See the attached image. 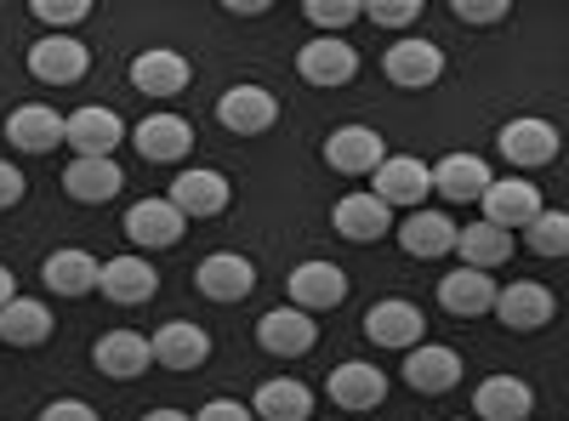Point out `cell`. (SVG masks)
I'll list each match as a JSON object with an SVG mask.
<instances>
[{
    "label": "cell",
    "mask_w": 569,
    "mask_h": 421,
    "mask_svg": "<svg viewBox=\"0 0 569 421\" xmlns=\"http://www.w3.org/2000/svg\"><path fill=\"white\" fill-rule=\"evenodd\" d=\"M297 74L308 80V86H348L353 74H359V52L342 40V34H313L302 52H297Z\"/></svg>",
    "instance_id": "obj_6"
},
{
    "label": "cell",
    "mask_w": 569,
    "mask_h": 421,
    "mask_svg": "<svg viewBox=\"0 0 569 421\" xmlns=\"http://www.w3.org/2000/svg\"><path fill=\"white\" fill-rule=\"evenodd\" d=\"M490 166L479 160V154H445L439 166H433V189L450 200V206H472V200H485V189H490Z\"/></svg>",
    "instance_id": "obj_28"
},
{
    "label": "cell",
    "mask_w": 569,
    "mask_h": 421,
    "mask_svg": "<svg viewBox=\"0 0 569 421\" xmlns=\"http://www.w3.org/2000/svg\"><path fill=\"white\" fill-rule=\"evenodd\" d=\"M421 331H427V319H421V308L405 302V297H388V302H376V308L365 313V337H370L376 348L410 353V348H421Z\"/></svg>",
    "instance_id": "obj_10"
},
{
    "label": "cell",
    "mask_w": 569,
    "mask_h": 421,
    "mask_svg": "<svg viewBox=\"0 0 569 421\" xmlns=\"http://www.w3.org/2000/svg\"><path fill=\"white\" fill-rule=\"evenodd\" d=\"M337 233L342 240H353V245H370V240H382V233H393V206H382L370 189L365 194H342L337 200Z\"/></svg>",
    "instance_id": "obj_26"
},
{
    "label": "cell",
    "mask_w": 569,
    "mask_h": 421,
    "mask_svg": "<svg viewBox=\"0 0 569 421\" xmlns=\"http://www.w3.org/2000/svg\"><path fill=\"white\" fill-rule=\"evenodd\" d=\"M131 86L142 98H182L188 91V58L166 52V46H149V52L131 58Z\"/></svg>",
    "instance_id": "obj_20"
},
{
    "label": "cell",
    "mask_w": 569,
    "mask_h": 421,
    "mask_svg": "<svg viewBox=\"0 0 569 421\" xmlns=\"http://www.w3.org/2000/svg\"><path fill=\"white\" fill-rule=\"evenodd\" d=\"M382 74H388L393 86H405V91H427V86L445 74V52H439V46L427 40V34H405V40L388 46Z\"/></svg>",
    "instance_id": "obj_4"
},
{
    "label": "cell",
    "mask_w": 569,
    "mask_h": 421,
    "mask_svg": "<svg viewBox=\"0 0 569 421\" xmlns=\"http://www.w3.org/2000/svg\"><path fill=\"white\" fill-rule=\"evenodd\" d=\"M325 393H330V404L337 410H376L388 399V377L376 364H365V359H348V364H337L330 370V382H325Z\"/></svg>",
    "instance_id": "obj_16"
},
{
    "label": "cell",
    "mask_w": 569,
    "mask_h": 421,
    "mask_svg": "<svg viewBox=\"0 0 569 421\" xmlns=\"http://www.w3.org/2000/svg\"><path fill=\"white\" fill-rule=\"evenodd\" d=\"M194 285H200V297H211V302H246V297L257 291V268H251V257H240V251H211V257L194 268Z\"/></svg>",
    "instance_id": "obj_12"
},
{
    "label": "cell",
    "mask_w": 569,
    "mask_h": 421,
    "mask_svg": "<svg viewBox=\"0 0 569 421\" xmlns=\"http://www.w3.org/2000/svg\"><path fill=\"white\" fill-rule=\"evenodd\" d=\"M461 421H467V415H461Z\"/></svg>",
    "instance_id": "obj_46"
},
{
    "label": "cell",
    "mask_w": 569,
    "mask_h": 421,
    "mask_svg": "<svg viewBox=\"0 0 569 421\" xmlns=\"http://www.w3.org/2000/svg\"><path fill=\"white\" fill-rule=\"evenodd\" d=\"M496 319L507 324V331L530 337V331H541V324L552 319V291L536 285V279H512V285L496 297Z\"/></svg>",
    "instance_id": "obj_23"
},
{
    "label": "cell",
    "mask_w": 569,
    "mask_h": 421,
    "mask_svg": "<svg viewBox=\"0 0 569 421\" xmlns=\"http://www.w3.org/2000/svg\"><path fill=\"white\" fill-rule=\"evenodd\" d=\"M34 18L52 29V34H69L74 23L91 18V7H86V0H34Z\"/></svg>",
    "instance_id": "obj_37"
},
{
    "label": "cell",
    "mask_w": 569,
    "mask_h": 421,
    "mask_svg": "<svg viewBox=\"0 0 569 421\" xmlns=\"http://www.w3.org/2000/svg\"><path fill=\"white\" fill-rule=\"evenodd\" d=\"M142 421H194V415H182V410H149Z\"/></svg>",
    "instance_id": "obj_45"
},
{
    "label": "cell",
    "mask_w": 569,
    "mask_h": 421,
    "mask_svg": "<svg viewBox=\"0 0 569 421\" xmlns=\"http://www.w3.org/2000/svg\"><path fill=\"white\" fill-rule=\"evenodd\" d=\"M149 353H154V364H166V370H200V364L211 359V337L200 331L194 319H171V324H160V331H154Z\"/></svg>",
    "instance_id": "obj_22"
},
{
    "label": "cell",
    "mask_w": 569,
    "mask_h": 421,
    "mask_svg": "<svg viewBox=\"0 0 569 421\" xmlns=\"http://www.w3.org/2000/svg\"><path fill=\"white\" fill-rule=\"evenodd\" d=\"M382 160H388V143L376 126H337L325 137V166L342 177H376Z\"/></svg>",
    "instance_id": "obj_2"
},
{
    "label": "cell",
    "mask_w": 569,
    "mask_h": 421,
    "mask_svg": "<svg viewBox=\"0 0 569 421\" xmlns=\"http://www.w3.org/2000/svg\"><path fill=\"white\" fill-rule=\"evenodd\" d=\"M194 421H257V415H251V404H240V399H211V404H200Z\"/></svg>",
    "instance_id": "obj_41"
},
{
    "label": "cell",
    "mask_w": 569,
    "mask_h": 421,
    "mask_svg": "<svg viewBox=\"0 0 569 421\" xmlns=\"http://www.w3.org/2000/svg\"><path fill=\"white\" fill-rule=\"evenodd\" d=\"M7 302H18V279H12L7 262H0V308H7Z\"/></svg>",
    "instance_id": "obj_44"
},
{
    "label": "cell",
    "mask_w": 569,
    "mask_h": 421,
    "mask_svg": "<svg viewBox=\"0 0 569 421\" xmlns=\"http://www.w3.org/2000/svg\"><path fill=\"white\" fill-rule=\"evenodd\" d=\"M257 342H262V353H273V359H302L313 342H319V324H313V313H302V308H268L262 319H257Z\"/></svg>",
    "instance_id": "obj_7"
},
{
    "label": "cell",
    "mask_w": 569,
    "mask_h": 421,
    "mask_svg": "<svg viewBox=\"0 0 569 421\" xmlns=\"http://www.w3.org/2000/svg\"><path fill=\"white\" fill-rule=\"evenodd\" d=\"M40 421H98V410H91L86 399H52L40 410Z\"/></svg>",
    "instance_id": "obj_40"
},
{
    "label": "cell",
    "mask_w": 569,
    "mask_h": 421,
    "mask_svg": "<svg viewBox=\"0 0 569 421\" xmlns=\"http://www.w3.org/2000/svg\"><path fill=\"white\" fill-rule=\"evenodd\" d=\"M399 245H405V257H416V262H433V257H450L456 251V222L445 217V211H410L399 228Z\"/></svg>",
    "instance_id": "obj_24"
},
{
    "label": "cell",
    "mask_w": 569,
    "mask_h": 421,
    "mask_svg": "<svg viewBox=\"0 0 569 421\" xmlns=\"http://www.w3.org/2000/svg\"><path fill=\"white\" fill-rule=\"evenodd\" d=\"M456 257H461V268L490 273V268H501V262L512 257V233L479 217V222H467V228L456 233Z\"/></svg>",
    "instance_id": "obj_33"
},
{
    "label": "cell",
    "mask_w": 569,
    "mask_h": 421,
    "mask_svg": "<svg viewBox=\"0 0 569 421\" xmlns=\"http://www.w3.org/2000/svg\"><path fill=\"white\" fill-rule=\"evenodd\" d=\"M525 245L536 257H569V211H541L530 228H525Z\"/></svg>",
    "instance_id": "obj_35"
},
{
    "label": "cell",
    "mask_w": 569,
    "mask_h": 421,
    "mask_svg": "<svg viewBox=\"0 0 569 421\" xmlns=\"http://www.w3.org/2000/svg\"><path fill=\"white\" fill-rule=\"evenodd\" d=\"M7 137H12V149H23V154H52L63 143V114L46 109V103H23V109L7 114Z\"/></svg>",
    "instance_id": "obj_29"
},
{
    "label": "cell",
    "mask_w": 569,
    "mask_h": 421,
    "mask_svg": "<svg viewBox=\"0 0 569 421\" xmlns=\"http://www.w3.org/2000/svg\"><path fill=\"white\" fill-rule=\"evenodd\" d=\"M182 217H222L228 211V200H233V189H228V177L222 171H211V166H188V171H177L171 177V194H166Z\"/></svg>",
    "instance_id": "obj_8"
},
{
    "label": "cell",
    "mask_w": 569,
    "mask_h": 421,
    "mask_svg": "<svg viewBox=\"0 0 569 421\" xmlns=\"http://www.w3.org/2000/svg\"><path fill=\"white\" fill-rule=\"evenodd\" d=\"M23 189H29V182H23V171H18L12 160H0V211H12V206L23 200Z\"/></svg>",
    "instance_id": "obj_42"
},
{
    "label": "cell",
    "mask_w": 569,
    "mask_h": 421,
    "mask_svg": "<svg viewBox=\"0 0 569 421\" xmlns=\"http://www.w3.org/2000/svg\"><path fill=\"white\" fill-rule=\"evenodd\" d=\"M40 279H46V291H58V297H91L103 279V262L80 245H63L40 262Z\"/></svg>",
    "instance_id": "obj_21"
},
{
    "label": "cell",
    "mask_w": 569,
    "mask_h": 421,
    "mask_svg": "<svg viewBox=\"0 0 569 421\" xmlns=\"http://www.w3.org/2000/svg\"><path fill=\"white\" fill-rule=\"evenodd\" d=\"M421 18V0H370L365 7V23L376 29H410Z\"/></svg>",
    "instance_id": "obj_38"
},
{
    "label": "cell",
    "mask_w": 569,
    "mask_h": 421,
    "mask_svg": "<svg viewBox=\"0 0 569 421\" xmlns=\"http://www.w3.org/2000/svg\"><path fill=\"white\" fill-rule=\"evenodd\" d=\"M126 120L103 103H86L74 114H63V143H74V160H114V149L126 143Z\"/></svg>",
    "instance_id": "obj_1"
},
{
    "label": "cell",
    "mask_w": 569,
    "mask_h": 421,
    "mask_svg": "<svg viewBox=\"0 0 569 421\" xmlns=\"http://www.w3.org/2000/svg\"><path fill=\"white\" fill-rule=\"evenodd\" d=\"M182 228H188V217L160 194V200H137L131 211H126V240L137 245V251H171L177 240H182Z\"/></svg>",
    "instance_id": "obj_9"
},
{
    "label": "cell",
    "mask_w": 569,
    "mask_h": 421,
    "mask_svg": "<svg viewBox=\"0 0 569 421\" xmlns=\"http://www.w3.org/2000/svg\"><path fill=\"white\" fill-rule=\"evenodd\" d=\"M222 12H233V18H262L268 0H222Z\"/></svg>",
    "instance_id": "obj_43"
},
{
    "label": "cell",
    "mask_w": 569,
    "mask_h": 421,
    "mask_svg": "<svg viewBox=\"0 0 569 421\" xmlns=\"http://www.w3.org/2000/svg\"><path fill=\"white\" fill-rule=\"evenodd\" d=\"M98 291H103L109 302H120V308H137V302H149V297L160 291V273H154L149 257H137V251H131V257H109Z\"/></svg>",
    "instance_id": "obj_19"
},
{
    "label": "cell",
    "mask_w": 569,
    "mask_h": 421,
    "mask_svg": "<svg viewBox=\"0 0 569 421\" xmlns=\"http://www.w3.org/2000/svg\"><path fill=\"white\" fill-rule=\"evenodd\" d=\"M496 297H501V285H496L490 273H479V268H456V273L439 279V308H445L450 319L496 313Z\"/></svg>",
    "instance_id": "obj_17"
},
{
    "label": "cell",
    "mask_w": 569,
    "mask_h": 421,
    "mask_svg": "<svg viewBox=\"0 0 569 421\" xmlns=\"http://www.w3.org/2000/svg\"><path fill=\"white\" fill-rule=\"evenodd\" d=\"M507 0H456L450 7V18L461 23V29H490V23H507Z\"/></svg>",
    "instance_id": "obj_39"
},
{
    "label": "cell",
    "mask_w": 569,
    "mask_h": 421,
    "mask_svg": "<svg viewBox=\"0 0 569 421\" xmlns=\"http://www.w3.org/2000/svg\"><path fill=\"white\" fill-rule=\"evenodd\" d=\"M427 189H433V166L416 160V154H388L382 171H376V189L370 194L382 200V206H416L421 211Z\"/></svg>",
    "instance_id": "obj_14"
},
{
    "label": "cell",
    "mask_w": 569,
    "mask_h": 421,
    "mask_svg": "<svg viewBox=\"0 0 569 421\" xmlns=\"http://www.w3.org/2000/svg\"><path fill=\"white\" fill-rule=\"evenodd\" d=\"M131 143H137L142 160L177 166V160H188V149H194V126H188L182 114H149V120L131 131Z\"/></svg>",
    "instance_id": "obj_18"
},
{
    "label": "cell",
    "mask_w": 569,
    "mask_h": 421,
    "mask_svg": "<svg viewBox=\"0 0 569 421\" xmlns=\"http://www.w3.org/2000/svg\"><path fill=\"white\" fill-rule=\"evenodd\" d=\"M308 23L319 34H342L348 23H365V7L359 0H308Z\"/></svg>",
    "instance_id": "obj_36"
},
{
    "label": "cell",
    "mask_w": 569,
    "mask_h": 421,
    "mask_svg": "<svg viewBox=\"0 0 569 421\" xmlns=\"http://www.w3.org/2000/svg\"><path fill=\"white\" fill-rule=\"evenodd\" d=\"M472 421H525L536 410V393L530 382H518V377H485L479 388H472Z\"/></svg>",
    "instance_id": "obj_27"
},
{
    "label": "cell",
    "mask_w": 569,
    "mask_h": 421,
    "mask_svg": "<svg viewBox=\"0 0 569 421\" xmlns=\"http://www.w3.org/2000/svg\"><path fill=\"white\" fill-rule=\"evenodd\" d=\"M63 189H69V200H80V206H109V200L126 189V171H120L114 160H69Z\"/></svg>",
    "instance_id": "obj_31"
},
{
    "label": "cell",
    "mask_w": 569,
    "mask_h": 421,
    "mask_svg": "<svg viewBox=\"0 0 569 421\" xmlns=\"http://www.w3.org/2000/svg\"><path fill=\"white\" fill-rule=\"evenodd\" d=\"M217 120H222L233 137H257V131H268V126L279 120V98H273L268 86H251V80H240V86H228V91H222Z\"/></svg>",
    "instance_id": "obj_11"
},
{
    "label": "cell",
    "mask_w": 569,
    "mask_h": 421,
    "mask_svg": "<svg viewBox=\"0 0 569 421\" xmlns=\"http://www.w3.org/2000/svg\"><path fill=\"white\" fill-rule=\"evenodd\" d=\"M405 382L416 393H450L461 382V353L445 348V342H421L405 353Z\"/></svg>",
    "instance_id": "obj_25"
},
{
    "label": "cell",
    "mask_w": 569,
    "mask_h": 421,
    "mask_svg": "<svg viewBox=\"0 0 569 421\" xmlns=\"http://www.w3.org/2000/svg\"><path fill=\"white\" fill-rule=\"evenodd\" d=\"M91 359H98L103 377L131 382V377H142V370H149L154 353H149V337H137V331H103L98 348H91Z\"/></svg>",
    "instance_id": "obj_30"
},
{
    "label": "cell",
    "mask_w": 569,
    "mask_h": 421,
    "mask_svg": "<svg viewBox=\"0 0 569 421\" xmlns=\"http://www.w3.org/2000/svg\"><path fill=\"white\" fill-rule=\"evenodd\" d=\"M52 308L46 302H34V297H18V302H7L0 308V342L7 348H40L46 337H52Z\"/></svg>",
    "instance_id": "obj_34"
},
{
    "label": "cell",
    "mask_w": 569,
    "mask_h": 421,
    "mask_svg": "<svg viewBox=\"0 0 569 421\" xmlns=\"http://www.w3.org/2000/svg\"><path fill=\"white\" fill-rule=\"evenodd\" d=\"M485 222H496V228H530L547 206H541V189H536V182H525V177H507V182H490V189H485Z\"/></svg>",
    "instance_id": "obj_15"
},
{
    "label": "cell",
    "mask_w": 569,
    "mask_h": 421,
    "mask_svg": "<svg viewBox=\"0 0 569 421\" xmlns=\"http://www.w3.org/2000/svg\"><path fill=\"white\" fill-rule=\"evenodd\" d=\"M348 302V273L337 262H297L291 268V308L302 313H325V308H342Z\"/></svg>",
    "instance_id": "obj_13"
},
{
    "label": "cell",
    "mask_w": 569,
    "mask_h": 421,
    "mask_svg": "<svg viewBox=\"0 0 569 421\" xmlns=\"http://www.w3.org/2000/svg\"><path fill=\"white\" fill-rule=\"evenodd\" d=\"M251 415H257V421H308V415H313V388L297 382V377H273V382L257 388Z\"/></svg>",
    "instance_id": "obj_32"
},
{
    "label": "cell",
    "mask_w": 569,
    "mask_h": 421,
    "mask_svg": "<svg viewBox=\"0 0 569 421\" xmlns=\"http://www.w3.org/2000/svg\"><path fill=\"white\" fill-rule=\"evenodd\" d=\"M496 143H501L507 166H518V171H541V166L558 160L563 137H558V126H547V120H536V114H518V120L501 126Z\"/></svg>",
    "instance_id": "obj_3"
},
{
    "label": "cell",
    "mask_w": 569,
    "mask_h": 421,
    "mask_svg": "<svg viewBox=\"0 0 569 421\" xmlns=\"http://www.w3.org/2000/svg\"><path fill=\"white\" fill-rule=\"evenodd\" d=\"M86 69H91V52L74 34H40L29 46V74L40 86H74V80H86Z\"/></svg>",
    "instance_id": "obj_5"
}]
</instances>
